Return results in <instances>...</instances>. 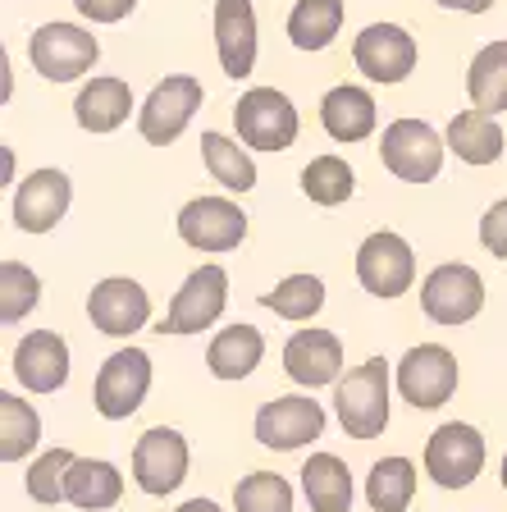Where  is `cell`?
<instances>
[{"instance_id":"6da1fadb","label":"cell","mask_w":507,"mask_h":512,"mask_svg":"<svg viewBox=\"0 0 507 512\" xmlns=\"http://www.w3.org/2000/svg\"><path fill=\"white\" fill-rule=\"evenodd\" d=\"M389 362L370 357L334 384V412L348 439H380L389 426Z\"/></svg>"},{"instance_id":"7a4b0ae2","label":"cell","mask_w":507,"mask_h":512,"mask_svg":"<svg viewBox=\"0 0 507 512\" xmlns=\"http://www.w3.org/2000/svg\"><path fill=\"white\" fill-rule=\"evenodd\" d=\"M233 128H238V142L247 151H288L297 142L302 119H297V106L288 101V92L252 87L233 106Z\"/></svg>"},{"instance_id":"3957f363","label":"cell","mask_w":507,"mask_h":512,"mask_svg":"<svg viewBox=\"0 0 507 512\" xmlns=\"http://www.w3.org/2000/svg\"><path fill=\"white\" fill-rule=\"evenodd\" d=\"M448 138L434 133V124L425 119H393L380 138V160L384 170L398 174L402 183H430L444 170Z\"/></svg>"},{"instance_id":"277c9868","label":"cell","mask_w":507,"mask_h":512,"mask_svg":"<svg viewBox=\"0 0 507 512\" xmlns=\"http://www.w3.org/2000/svg\"><path fill=\"white\" fill-rule=\"evenodd\" d=\"M485 435L466 421H444L425 439V476L439 490H466L485 471Z\"/></svg>"},{"instance_id":"5b68a950","label":"cell","mask_w":507,"mask_h":512,"mask_svg":"<svg viewBox=\"0 0 507 512\" xmlns=\"http://www.w3.org/2000/svg\"><path fill=\"white\" fill-rule=\"evenodd\" d=\"M28 60L51 83H74L92 74V64L101 60V42L78 23H42L28 42Z\"/></svg>"},{"instance_id":"8992f818","label":"cell","mask_w":507,"mask_h":512,"mask_svg":"<svg viewBox=\"0 0 507 512\" xmlns=\"http://www.w3.org/2000/svg\"><path fill=\"white\" fill-rule=\"evenodd\" d=\"M457 357L444 343H416V348L402 352L398 362V394L402 403H412L416 412H434L457 394Z\"/></svg>"},{"instance_id":"52a82bcc","label":"cell","mask_w":507,"mask_h":512,"mask_svg":"<svg viewBox=\"0 0 507 512\" xmlns=\"http://www.w3.org/2000/svg\"><path fill=\"white\" fill-rule=\"evenodd\" d=\"M151 394V357L142 348L110 352L92 384V403L106 421H128Z\"/></svg>"},{"instance_id":"ba28073f","label":"cell","mask_w":507,"mask_h":512,"mask_svg":"<svg viewBox=\"0 0 507 512\" xmlns=\"http://www.w3.org/2000/svg\"><path fill=\"white\" fill-rule=\"evenodd\" d=\"M421 307L434 325H466L485 311V279L466 261H444L434 266L421 284Z\"/></svg>"},{"instance_id":"9c48e42d","label":"cell","mask_w":507,"mask_h":512,"mask_svg":"<svg viewBox=\"0 0 507 512\" xmlns=\"http://www.w3.org/2000/svg\"><path fill=\"white\" fill-rule=\"evenodd\" d=\"M224 307H229V270L224 266H197L188 279H183V288L174 293V302H169L165 320H160V334H201L211 330L215 320L224 316Z\"/></svg>"},{"instance_id":"30bf717a","label":"cell","mask_w":507,"mask_h":512,"mask_svg":"<svg viewBox=\"0 0 507 512\" xmlns=\"http://www.w3.org/2000/svg\"><path fill=\"white\" fill-rule=\"evenodd\" d=\"M206 92L192 74H169L165 83L151 87V96L138 110V133L151 142V147H169V142L183 138V128L192 124V115L201 110Z\"/></svg>"},{"instance_id":"8fae6325","label":"cell","mask_w":507,"mask_h":512,"mask_svg":"<svg viewBox=\"0 0 507 512\" xmlns=\"http://www.w3.org/2000/svg\"><path fill=\"white\" fill-rule=\"evenodd\" d=\"M357 279L366 288L370 298H402L416 279V252L412 243L393 229H380V234H370L366 243L357 247Z\"/></svg>"},{"instance_id":"7c38bea8","label":"cell","mask_w":507,"mask_h":512,"mask_svg":"<svg viewBox=\"0 0 507 512\" xmlns=\"http://www.w3.org/2000/svg\"><path fill=\"white\" fill-rule=\"evenodd\" d=\"M179 238L206 256L233 252L247 238V211L229 197H192L179 211Z\"/></svg>"},{"instance_id":"4fadbf2b","label":"cell","mask_w":507,"mask_h":512,"mask_svg":"<svg viewBox=\"0 0 507 512\" xmlns=\"http://www.w3.org/2000/svg\"><path fill=\"white\" fill-rule=\"evenodd\" d=\"M133 480L151 499H165L188 480V439L169 426H151L133 444Z\"/></svg>"},{"instance_id":"5bb4252c","label":"cell","mask_w":507,"mask_h":512,"mask_svg":"<svg viewBox=\"0 0 507 512\" xmlns=\"http://www.w3.org/2000/svg\"><path fill=\"white\" fill-rule=\"evenodd\" d=\"M87 316L101 334L110 339H128L151 325V293L138 284V279H124V275H110L87 293Z\"/></svg>"},{"instance_id":"9a60e30c","label":"cell","mask_w":507,"mask_h":512,"mask_svg":"<svg viewBox=\"0 0 507 512\" xmlns=\"http://www.w3.org/2000/svg\"><path fill=\"white\" fill-rule=\"evenodd\" d=\"M352 60H357V69L370 83L393 87L416 69V37L407 28H398V23H370L352 42Z\"/></svg>"},{"instance_id":"2e32d148","label":"cell","mask_w":507,"mask_h":512,"mask_svg":"<svg viewBox=\"0 0 507 512\" xmlns=\"http://www.w3.org/2000/svg\"><path fill=\"white\" fill-rule=\"evenodd\" d=\"M320 435H325V407L311 394H284L256 412V439L275 453H293Z\"/></svg>"},{"instance_id":"e0dca14e","label":"cell","mask_w":507,"mask_h":512,"mask_svg":"<svg viewBox=\"0 0 507 512\" xmlns=\"http://www.w3.org/2000/svg\"><path fill=\"white\" fill-rule=\"evenodd\" d=\"M69 202H74V183L64 170H32L28 179L19 183L10 206V220L19 224L23 234H51L55 224L69 215Z\"/></svg>"},{"instance_id":"ac0fdd59","label":"cell","mask_w":507,"mask_h":512,"mask_svg":"<svg viewBox=\"0 0 507 512\" xmlns=\"http://www.w3.org/2000/svg\"><path fill=\"white\" fill-rule=\"evenodd\" d=\"M14 375L28 394H55L69 384V343L55 330H32L14 348Z\"/></svg>"},{"instance_id":"d6986e66","label":"cell","mask_w":507,"mask_h":512,"mask_svg":"<svg viewBox=\"0 0 507 512\" xmlns=\"http://www.w3.org/2000/svg\"><path fill=\"white\" fill-rule=\"evenodd\" d=\"M284 371L288 380H297L302 389H325L338 384L343 371V339L329 330H297L284 343Z\"/></svg>"},{"instance_id":"ffe728a7","label":"cell","mask_w":507,"mask_h":512,"mask_svg":"<svg viewBox=\"0 0 507 512\" xmlns=\"http://www.w3.org/2000/svg\"><path fill=\"white\" fill-rule=\"evenodd\" d=\"M215 51L220 69L238 83L256 64V10L252 0H215Z\"/></svg>"},{"instance_id":"44dd1931","label":"cell","mask_w":507,"mask_h":512,"mask_svg":"<svg viewBox=\"0 0 507 512\" xmlns=\"http://www.w3.org/2000/svg\"><path fill=\"white\" fill-rule=\"evenodd\" d=\"M320 124L334 142L352 147V142H366L380 124V106H375V96L357 83H338L320 96Z\"/></svg>"},{"instance_id":"7402d4cb","label":"cell","mask_w":507,"mask_h":512,"mask_svg":"<svg viewBox=\"0 0 507 512\" xmlns=\"http://www.w3.org/2000/svg\"><path fill=\"white\" fill-rule=\"evenodd\" d=\"M128 110H133V92H128L124 78H92V83H83V92H78L74 101V119L83 133H115L119 124L128 119Z\"/></svg>"},{"instance_id":"603a6c76","label":"cell","mask_w":507,"mask_h":512,"mask_svg":"<svg viewBox=\"0 0 507 512\" xmlns=\"http://www.w3.org/2000/svg\"><path fill=\"white\" fill-rule=\"evenodd\" d=\"M124 499V476L115 462L106 458H78L64 480V503H74L83 512H106Z\"/></svg>"},{"instance_id":"cb8c5ba5","label":"cell","mask_w":507,"mask_h":512,"mask_svg":"<svg viewBox=\"0 0 507 512\" xmlns=\"http://www.w3.org/2000/svg\"><path fill=\"white\" fill-rule=\"evenodd\" d=\"M265 357V339L256 325H229V330H220L211 339V348H206V366H211L215 380H247V375L261 366Z\"/></svg>"},{"instance_id":"d4e9b609","label":"cell","mask_w":507,"mask_h":512,"mask_svg":"<svg viewBox=\"0 0 507 512\" xmlns=\"http://www.w3.org/2000/svg\"><path fill=\"white\" fill-rule=\"evenodd\" d=\"M302 494L311 512H352V471L338 453H311L302 467Z\"/></svg>"},{"instance_id":"484cf974","label":"cell","mask_w":507,"mask_h":512,"mask_svg":"<svg viewBox=\"0 0 507 512\" xmlns=\"http://www.w3.org/2000/svg\"><path fill=\"white\" fill-rule=\"evenodd\" d=\"M503 147H507L503 128L485 110H462L448 124V151L457 160H466V165H494V160H503Z\"/></svg>"},{"instance_id":"4316f807","label":"cell","mask_w":507,"mask_h":512,"mask_svg":"<svg viewBox=\"0 0 507 512\" xmlns=\"http://www.w3.org/2000/svg\"><path fill=\"white\" fill-rule=\"evenodd\" d=\"M466 96L485 115L507 110V42H489L476 51V60L466 69Z\"/></svg>"},{"instance_id":"83f0119b","label":"cell","mask_w":507,"mask_h":512,"mask_svg":"<svg viewBox=\"0 0 507 512\" xmlns=\"http://www.w3.org/2000/svg\"><path fill=\"white\" fill-rule=\"evenodd\" d=\"M201 160L211 179L220 183L224 192H252L256 188V160L252 151L238 138H224V133H201Z\"/></svg>"},{"instance_id":"f1b7e54d","label":"cell","mask_w":507,"mask_h":512,"mask_svg":"<svg viewBox=\"0 0 507 512\" xmlns=\"http://www.w3.org/2000/svg\"><path fill=\"white\" fill-rule=\"evenodd\" d=\"M416 499V462L412 458H380L366 476L370 512H407Z\"/></svg>"},{"instance_id":"f546056e","label":"cell","mask_w":507,"mask_h":512,"mask_svg":"<svg viewBox=\"0 0 507 512\" xmlns=\"http://www.w3.org/2000/svg\"><path fill=\"white\" fill-rule=\"evenodd\" d=\"M343 28V0H297L288 14V42L297 51H325Z\"/></svg>"},{"instance_id":"4dcf8cb0","label":"cell","mask_w":507,"mask_h":512,"mask_svg":"<svg viewBox=\"0 0 507 512\" xmlns=\"http://www.w3.org/2000/svg\"><path fill=\"white\" fill-rule=\"evenodd\" d=\"M42 444V416L32 412V403H23L19 394H0V462H19L32 448Z\"/></svg>"},{"instance_id":"1f68e13d","label":"cell","mask_w":507,"mask_h":512,"mask_svg":"<svg viewBox=\"0 0 507 512\" xmlns=\"http://www.w3.org/2000/svg\"><path fill=\"white\" fill-rule=\"evenodd\" d=\"M261 307L275 311L279 320H311L325 307V284L316 275H288L270 293H261Z\"/></svg>"},{"instance_id":"d6a6232c","label":"cell","mask_w":507,"mask_h":512,"mask_svg":"<svg viewBox=\"0 0 507 512\" xmlns=\"http://www.w3.org/2000/svg\"><path fill=\"white\" fill-rule=\"evenodd\" d=\"M302 192H307L316 206H343L357 192V174L343 156H316L302 170Z\"/></svg>"},{"instance_id":"836d02e7","label":"cell","mask_w":507,"mask_h":512,"mask_svg":"<svg viewBox=\"0 0 507 512\" xmlns=\"http://www.w3.org/2000/svg\"><path fill=\"white\" fill-rule=\"evenodd\" d=\"M233 512H293V485L279 471H252L233 485Z\"/></svg>"},{"instance_id":"e575fe53","label":"cell","mask_w":507,"mask_h":512,"mask_svg":"<svg viewBox=\"0 0 507 512\" xmlns=\"http://www.w3.org/2000/svg\"><path fill=\"white\" fill-rule=\"evenodd\" d=\"M37 302H42V279H37V270L23 266V261H5V266H0V320H5V325H19L23 316H32Z\"/></svg>"},{"instance_id":"d590c367","label":"cell","mask_w":507,"mask_h":512,"mask_svg":"<svg viewBox=\"0 0 507 512\" xmlns=\"http://www.w3.org/2000/svg\"><path fill=\"white\" fill-rule=\"evenodd\" d=\"M74 453L69 448H46L42 458L28 467V499H37V503H60L64 499V480H69V467H74Z\"/></svg>"},{"instance_id":"8d00e7d4","label":"cell","mask_w":507,"mask_h":512,"mask_svg":"<svg viewBox=\"0 0 507 512\" xmlns=\"http://www.w3.org/2000/svg\"><path fill=\"white\" fill-rule=\"evenodd\" d=\"M480 247L489 256H507V197H498L485 215H480Z\"/></svg>"},{"instance_id":"74e56055","label":"cell","mask_w":507,"mask_h":512,"mask_svg":"<svg viewBox=\"0 0 507 512\" xmlns=\"http://www.w3.org/2000/svg\"><path fill=\"white\" fill-rule=\"evenodd\" d=\"M74 5H78V14L92 23H119L138 10V0H74Z\"/></svg>"},{"instance_id":"f35d334b","label":"cell","mask_w":507,"mask_h":512,"mask_svg":"<svg viewBox=\"0 0 507 512\" xmlns=\"http://www.w3.org/2000/svg\"><path fill=\"white\" fill-rule=\"evenodd\" d=\"M444 10H457V14H485L494 10V0H439Z\"/></svg>"},{"instance_id":"ab89813d","label":"cell","mask_w":507,"mask_h":512,"mask_svg":"<svg viewBox=\"0 0 507 512\" xmlns=\"http://www.w3.org/2000/svg\"><path fill=\"white\" fill-rule=\"evenodd\" d=\"M179 512H224V508H220V503H215V499H188Z\"/></svg>"},{"instance_id":"60d3db41","label":"cell","mask_w":507,"mask_h":512,"mask_svg":"<svg viewBox=\"0 0 507 512\" xmlns=\"http://www.w3.org/2000/svg\"><path fill=\"white\" fill-rule=\"evenodd\" d=\"M498 480H503V490H507V453H503V471H498Z\"/></svg>"}]
</instances>
